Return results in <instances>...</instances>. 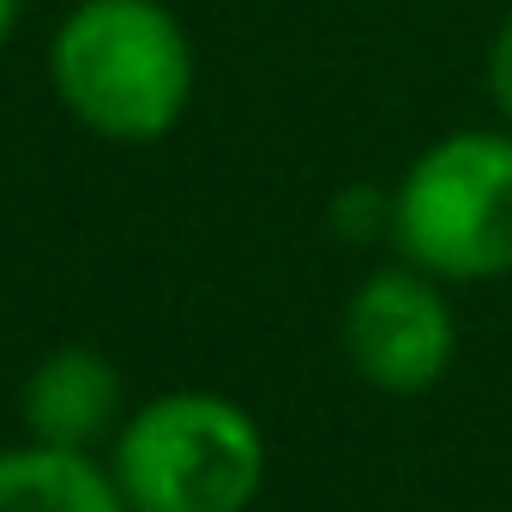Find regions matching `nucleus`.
<instances>
[{
    "label": "nucleus",
    "mask_w": 512,
    "mask_h": 512,
    "mask_svg": "<svg viewBox=\"0 0 512 512\" xmlns=\"http://www.w3.org/2000/svg\"><path fill=\"white\" fill-rule=\"evenodd\" d=\"M13 31H19V0H0V49L13 43Z\"/></svg>",
    "instance_id": "obj_8"
},
{
    "label": "nucleus",
    "mask_w": 512,
    "mask_h": 512,
    "mask_svg": "<svg viewBox=\"0 0 512 512\" xmlns=\"http://www.w3.org/2000/svg\"><path fill=\"white\" fill-rule=\"evenodd\" d=\"M103 458L133 512H247L272 470L253 410L199 386L127 410Z\"/></svg>",
    "instance_id": "obj_3"
},
{
    "label": "nucleus",
    "mask_w": 512,
    "mask_h": 512,
    "mask_svg": "<svg viewBox=\"0 0 512 512\" xmlns=\"http://www.w3.org/2000/svg\"><path fill=\"white\" fill-rule=\"evenodd\" d=\"M344 356L356 380L386 398L434 392L458 362V314L446 284L410 260L368 272L344 302Z\"/></svg>",
    "instance_id": "obj_4"
},
{
    "label": "nucleus",
    "mask_w": 512,
    "mask_h": 512,
    "mask_svg": "<svg viewBox=\"0 0 512 512\" xmlns=\"http://www.w3.org/2000/svg\"><path fill=\"white\" fill-rule=\"evenodd\" d=\"M482 85H488V103L500 115V127H512V13L494 25L488 37V67H482Z\"/></svg>",
    "instance_id": "obj_7"
},
{
    "label": "nucleus",
    "mask_w": 512,
    "mask_h": 512,
    "mask_svg": "<svg viewBox=\"0 0 512 512\" xmlns=\"http://www.w3.org/2000/svg\"><path fill=\"white\" fill-rule=\"evenodd\" d=\"M55 103L109 145H157L187 121L199 55L163 0H79L49 37Z\"/></svg>",
    "instance_id": "obj_1"
},
{
    "label": "nucleus",
    "mask_w": 512,
    "mask_h": 512,
    "mask_svg": "<svg viewBox=\"0 0 512 512\" xmlns=\"http://www.w3.org/2000/svg\"><path fill=\"white\" fill-rule=\"evenodd\" d=\"M19 422L25 440L67 452H109L115 428L127 422V380L97 344H61L25 374Z\"/></svg>",
    "instance_id": "obj_5"
},
{
    "label": "nucleus",
    "mask_w": 512,
    "mask_h": 512,
    "mask_svg": "<svg viewBox=\"0 0 512 512\" xmlns=\"http://www.w3.org/2000/svg\"><path fill=\"white\" fill-rule=\"evenodd\" d=\"M386 235L440 284L512 278V127L428 139L386 193Z\"/></svg>",
    "instance_id": "obj_2"
},
{
    "label": "nucleus",
    "mask_w": 512,
    "mask_h": 512,
    "mask_svg": "<svg viewBox=\"0 0 512 512\" xmlns=\"http://www.w3.org/2000/svg\"><path fill=\"white\" fill-rule=\"evenodd\" d=\"M0 512H133L103 452H67L43 440L0 446Z\"/></svg>",
    "instance_id": "obj_6"
}]
</instances>
